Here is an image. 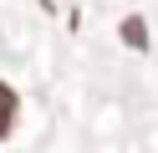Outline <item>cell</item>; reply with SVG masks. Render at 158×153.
<instances>
[{"mask_svg":"<svg viewBox=\"0 0 158 153\" xmlns=\"http://www.w3.org/2000/svg\"><path fill=\"white\" fill-rule=\"evenodd\" d=\"M10 128H15V92L0 82V138H10Z\"/></svg>","mask_w":158,"mask_h":153,"instance_id":"cell-1","label":"cell"}]
</instances>
